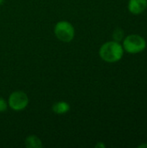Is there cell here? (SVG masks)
I'll list each match as a JSON object with an SVG mask.
<instances>
[{
  "label": "cell",
  "mask_w": 147,
  "mask_h": 148,
  "mask_svg": "<svg viewBox=\"0 0 147 148\" xmlns=\"http://www.w3.org/2000/svg\"><path fill=\"white\" fill-rule=\"evenodd\" d=\"M147 8V0H129L128 10L133 15L143 13Z\"/></svg>",
  "instance_id": "5"
},
{
  "label": "cell",
  "mask_w": 147,
  "mask_h": 148,
  "mask_svg": "<svg viewBox=\"0 0 147 148\" xmlns=\"http://www.w3.org/2000/svg\"><path fill=\"white\" fill-rule=\"evenodd\" d=\"M113 38L116 42H120L124 38V31L121 29H116L113 33Z\"/></svg>",
  "instance_id": "8"
},
{
  "label": "cell",
  "mask_w": 147,
  "mask_h": 148,
  "mask_svg": "<svg viewBox=\"0 0 147 148\" xmlns=\"http://www.w3.org/2000/svg\"><path fill=\"white\" fill-rule=\"evenodd\" d=\"M54 32L57 39L64 42H69L75 37V28L68 21L58 22L55 26Z\"/></svg>",
  "instance_id": "3"
},
{
  "label": "cell",
  "mask_w": 147,
  "mask_h": 148,
  "mask_svg": "<svg viewBox=\"0 0 147 148\" xmlns=\"http://www.w3.org/2000/svg\"><path fill=\"white\" fill-rule=\"evenodd\" d=\"M25 146L29 148H41L42 147V143L38 137L29 135L25 139Z\"/></svg>",
  "instance_id": "7"
},
{
  "label": "cell",
  "mask_w": 147,
  "mask_h": 148,
  "mask_svg": "<svg viewBox=\"0 0 147 148\" xmlns=\"http://www.w3.org/2000/svg\"><path fill=\"white\" fill-rule=\"evenodd\" d=\"M8 104L11 109L15 111H21L28 106L29 97L23 91H15L10 94Z\"/></svg>",
  "instance_id": "4"
},
{
  "label": "cell",
  "mask_w": 147,
  "mask_h": 148,
  "mask_svg": "<svg viewBox=\"0 0 147 148\" xmlns=\"http://www.w3.org/2000/svg\"><path fill=\"white\" fill-rule=\"evenodd\" d=\"M7 108H8V103L3 98L0 97V113L6 111Z\"/></svg>",
  "instance_id": "9"
},
{
  "label": "cell",
  "mask_w": 147,
  "mask_h": 148,
  "mask_svg": "<svg viewBox=\"0 0 147 148\" xmlns=\"http://www.w3.org/2000/svg\"><path fill=\"white\" fill-rule=\"evenodd\" d=\"M3 1H4V0H0V5H2V4L3 3Z\"/></svg>",
  "instance_id": "12"
},
{
  "label": "cell",
  "mask_w": 147,
  "mask_h": 148,
  "mask_svg": "<svg viewBox=\"0 0 147 148\" xmlns=\"http://www.w3.org/2000/svg\"><path fill=\"white\" fill-rule=\"evenodd\" d=\"M95 147H105L106 146H105L104 144H102V143H99V144H97Z\"/></svg>",
  "instance_id": "10"
},
{
  "label": "cell",
  "mask_w": 147,
  "mask_h": 148,
  "mask_svg": "<svg viewBox=\"0 0 147 148\" xmlns=\"http://www.w3.org/2000/svg\"><path fill=\"white\" fill-rule=\"evenodd\" d=\"M122 47L129 54H139L146 48V42L143 36L132 34L124 38Z\"/></svg>",
  "instance_id": "2"
},
{
  "label": "cell",
  "mask_w": 147,
  "mask_h": 148,
  "mask_svg": "<svg viewBox=\"0 0 147 148\" xmlns=\"http://www.w3.org/2000/svg\"><path fill=\"white\" fill-rule=\"evenodd\" d=\"M70 109V106L66 101H58L52 106V110L55 114H65Z\"/></svg>",
  "instance_id": "6"
},
{
  "label": "cell",
  "mask_w": 147,
  "mask_h": 148,
  "mask_svg": "<svg viewBox=\"0 0 147 148\" xmlns=\"http://www.w3.org/2000/svg\"><path fill=\"white\" fill-rule=\"evenodd\" d=\"M145 148L147 147V144H142V145H140V146H139V148Z\"/></svg>",
  "instance_id": "11"
},
{
  "label": "cell",
  "mask_w": 147,
  "mask_h": 148,
  "mask_svg": "<svg viewBox=\"0 0 147 148\" xmlns=\"http://www.w3.org/2000/svg\"><path fill=\"white\" fill-rule=\"evenodd\" d=\"M101 58L107 62H116L124 55L122 45L116 41H109L102 44L99 51Z\"/></svg>",
  "instance_id": "1"
}]
</instances>
